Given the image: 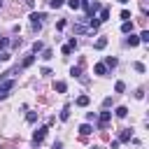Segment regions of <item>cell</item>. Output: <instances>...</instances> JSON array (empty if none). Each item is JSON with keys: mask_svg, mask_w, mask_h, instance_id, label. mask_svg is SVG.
<instances>
[{"mask_svg": "<svg viewBox=\"0 0 149 149\" xmlns=\"http://www.w3.org/2000/svg\"><path fill=\"white\" fill-rule=\"evenodd\" d=\"M42 19H44L42 12H37V14L30 16V26H33V30H40V28H42Z\"/></svg>", "mask_w": 149, "mask_h": 149, "instance_id": "obj_1", "label": "cell"}, {"mask_svg": "<svg viewBox=\"0 0 149 149\" xmlns=\"http://www.w3.org/2000/svg\"><path fill=\"white\" fill-rule=\"evenodd\" d=\"M14 84H16L14 79H7V81H2V84H0V98H5V95H7V93L14 88Z\"/></svg>", "mask_w": 149, "mask_h": 149, "instance_id": "obj_2", "label": "cell"}, {"mask_svg": "<svg viewBox=\"0 0 149 149\" xmlns=\"http://www.w3.org/2000/svg\"><path fill=\"white\" fill-rule=\"evenodd\" d=\"M44 137H47V128H37V130L33 133V142H35V144H40Z\"/></svg>", "mask_w": 149, "mask_h": 149, "instance_id": "obj_3", "label": "cell"}, {"mask_svg": "<svg viewBox=\"0 0 149 149\" xmlns=\"http://www.w3.org/2000/svg\"><path fill=\"white\" fill-rule=\"evenodd\" d=\"M130 137H133V130H130V128H123V130L119 133V142H128Z\"/></svg>", "mask_w": 149, "mask_h": 149, "instance_id": "obj_4", "label": "cell"}, {"mask_svg": "<svg viewBox=\"0 0 149 149\" xmlns=\"http://www.w3.org/2000/svg\"><path fill=\"white\" fill-rule=\"evenodd\" d=\"M112 119V112H100V128H105Z\"/></svg>", "mask_w": 149, "mask_h": 149, "instance_id": "obj_5", "label": "cell"}, {"mask_svg": "<svg viewBox=\"0 0 149 149\" xmlns=\"http://www.w3.org/2000/svg\"><path fill=\"white\" fill-rule=\"evenodd\" d=\"M105 47H107V37H98V40L93 42V49H98V51L105 49Z\"/></svg>", "mask_w": 149, "mask_h": 149, "instance_id": "obj_6", "label": "cell"}, {"mask_svg": "<svg viewBox=\"0 0 149 149\" xmlns=\"http://www.w3.org/2000/svg\"><path fill=\"white\" fill-rule=\"evenodd\" d=\"M54 91L65 93V91H68V84H65V81H54Z\"/></svg>", "mask_w": 149, "mask_h": 149, "instance_id": "obj_7", "label": "cell"}, {"mask_svg": "<svg viewBox=\"0 0 149 149\" xmlns=\"http://www.w3.org/2000/svg\"><path fill=\"white\" fill-rule=\"evenodd\" d=\"M98 26H100V19H98L95 14H93V16H88V28H93V30H95Z\"/></svg>", "mask_w": 149, "mask_h": 149, "instance_id": "obj_8", "label": "cell"}, {"mask_svg": "<svg viewBox=\"0 0 149 149\" xmlns=\"http://www.w3.org/2000/svg\"><path fill=\"white\" fill-rule=\"evenodd\" d=\"M79 133H81V135L86 137V135H91V133H93V128H91L88 123H81V126H79Z\"/></svg>", "mask_w": 149, "mask_h": 149, "instance_id": "obj_9", "label": "cell"}, {"mask_svg": "<svg viewBox=\"0 0 149 149\" xmlns=\"http://www.w3.org/2000/svg\"><path fill=\"white\" fill-rule=\"evenodd\" d=\"M93 72H95V74H107V68H105V63H98V65L93 68Z\"/></svg>", "mask_w": 149, "mask_h": 149, "instance_id": "obj_10", "label": "cell"}, {"mask_svg": "<svg viewBox=\"0 0 149 149\" xmlns=\"http://www.w3.org/2000/svg\"><path fill=\"white\" fill-rule=\"evenodd\" d=\"M68 119H70V105H65L61 109V121H68Z\"/></svg>", "mask_w": 149, "mask_h": 149, "instance_id": "obj_11", "label": "cell"}, {"mask_svg": "<svg viewBox=\"0 0 149 149\" xmlns=\"http://www.w3.org/2000/svg\"><path fill=\"white\" fill-rule=\"evenodd\" d=\"M98 19H100V21H107V19H109V9H107V7H100V16H98Z\"/></svg>", "mask_w": 149, "mask_h": 149, "instance_id": "obj_12", "label": "cell"}, {"mask_svg": "<svg viewBox=\"0 0 149 149\" xmlns=\"http://www.w3.org/2000/svg\"><path fill=\"white\" fill-rule=\"evenodd\" d=\"M33 63H35V56H26V58H23V63H21V68H30Z\"/></svg>", "mask_w": 149, "mask_h": 149, "instance_id": "obj_13", "label": "cell"}, {"mask_svg": "<svg viewBox=\"0 0 149 149\" xmlns=\"http://www.w3.org/2000/svg\"><path fill=\"white\" fill-rule=\"evenodd\" d=\"M116 63H119V61H116V58H112V56H107V58H105V68H116Z\"/></svg>", "mask_w": 149, "mask_h": 149, "instance_id": "obj_14", "label": "cell"}, {"mask_svg": "<svg viewBox=\"0 0 149 149\" xmlns=\"http://www.w3.org/2000/svg\"><path fill=\"white\" fill-rule=\"evenodd\" d=\"M77 105H79V107H86V105H88V95H79V98H77Z\"/></svg>", "mask_w": 149, "mask_h": 149, "instance_id": "obj_15", "label": "cell"}, {"mask_svg": "<svg viewBox=\"0 0 149 149\" xmlns=\"http://www.w3.org/2000/svg\"><path fill=\"white\" fill-rule=\"evenodd\" d=\"M126 114H128V107H123V105H121V107H116V116H119V119H123Z\"/></svg>", "mask_w": 149, "mask_h": 149, "instance_id": "obj_16", "label": "cell"}, {"mask_svg": "<svg viewBox=\"0 0 149 149\" xmlns=\"http://www.w3.org/2000/svg\"><path fill=\"white\" fill-rule=\"evenodd\" d=\"M63 2L65 0H49V7L51 9H58V7H63Z\"/></svg>", "mask_w": 149, "mask_h": 149, "instance_id": "obj_17", "label": "cell"}, {"mask_svg": "<svg viewBox=\"0 0 149 149\" xmlns=\"http://www.w3.org/2000/svg\"><path fill=\"white\" fill-rule=\"evenodd\" d=\"M137 44H140V37L130 35V37H128V47H137Z\"/></svg>", "mask_w": 149, "mask_h": 149, "instance_id": "obj_18", "label": "cell"}, {"mask_svg": "<svg viewBox=\"0 0 149 149\" xmlns=\"http://www.w3.org/2000/svg\"><path fill=\"white\" fill-rule=\"evenodd\" d=\"M70 74H72V77H79V74H81V68H79V65H72V68H70Z\"/></svg>", "mask_w": 149, "mask_h": 149, "instance_id": "obj_19", "label": "cell"}, {"mask_svg": "<svg viewBox=\"0 0 149 149\" xmlns=\"http://www.w3.org/2000/svg\"><path fill=\"white\" fill-rule=\"evenodd\" d=\"M114 91H116V93H123V91H126V84H123V81H116V84H114Z\"/></svg>", "mask_w": 149, "mask_h": 149, "instance_id": "obj_20", "label": "cell"}, {"mask_svg": "<svg viewBox=\"0 0 149 149\" xmlns=\"http://www.w3.org/2000/svg\"><path fill=\"white\" fill-rule=\"evenodd\" d=\"M79 5H81V0H68V7L70 9H79Z\"/></svg>", "mask_w": 149, "mask_h": 149, "instance_id": "obj_21", "label": "cell"}, {"mask_svg": "<svg viewBox=\"0 0 149 149\" xmlns=\"http://www.w3.org/2000/svg\"><path fill=\"white\" fill-rule=\"evenodd\" d=\"M121 30H123V33H130V30H133V23H130V21H123Z\"/></svg>", "mask_w": 149, "mask_h": 149, "instance_id": "obj_22", "label": "cell"}, {"mask_svg": "<svg viewBox=\"0 0 149 149\" xmlns=\"http://www.w3.org/2000/svg\"><path fill=\"white\" fill-rule=\"evenodd\" d=\"M51 56H54V51H51V49H42V58H44V61H49Z\"/></svg>", "mask_w": 149, "mask_h": 149, "instance_id": "obj_23", "label": "cell"}, {"mask_svg": "<svg viewBox=\"0 0 149 149\" xmlns=\"http://www.w3.org/2000/svg\"><path fill=\"white\" fill-rule=\"evenodd\" d=\"M140 42H149V30H142L140 33Z\"/></svg>", "mask_w": 149, "mask_h": 149, "instance_id": "obj_24", "label": "cell"}, {"mask_svg": "<svg viewBox=\"0 0 149 149\" xmlns=\"http://www.w3.org/2000/svg\"><path fill=\"white\" fill-rule=\"evenodd\" d=\"M121 19H123V21H130V12H128V9H121Z\"/></svg>", "mask_w": 149, "mask_h": 149, "instance_id": "obj_25", "label": "cell"}, {"mask_svg": "<svg viewBox=\"0 0 149 149\" xmlns=\"http://www.w3.org/2000/svg\"><path fill=\"white\" fill-rule=\"evenodd\" d=\"M42 49H44V44H42V42H35V44H33V51H35V54H37V51H42Z\"/></svg>", "mask_w": 149, "mask_h": 149, "instance_id": "obj_26", "label": "cell"}, {"mask_svg": "<svg viewBox=\"0 0 149 149\" xmlns=\"http://www.w3.org/2000/svg\"><path fill=\"white\" fill-rule=\"evenodd\" d=\"M26 119H28V123H35V121H37V114H35V112H30Z\"/></svg>", "mask_w": 149, "mask_h": 149, "instance_id": "obj_27", "label": "cell"}, {"mask_svg": "<svg viewBox=\"0 0 149 149\" xmlns=\"http://www.w3.org/2000/svg\"><path fill=\"white\" fill-rule=\"evenodd\" d=\"M74 33H77V35H81V33H86V28H84V26H74Z\"/></svg>", "mask_w": 149, "mask_h": 149, "instance_id": "obj_28", "label": "cell"}, {"mask_svg": "<svg viewBox=\"0 0 149 149\" xmlns=\"http://www.w3.org/2000/svg\"><path fill=\"white\" fill-rule=\"evenodd\" d=\"M133 68H135L137 72H144V65H142V63H133Z\"/></svg>", "mask_w": 149, "mask_h": 149, "instance_id": "obj_29", "label": "cell"}, {"mask_svg": "<svg viewBox=\"0 0 149 149\" xmlns=\"http://www.w3.org/2000/svg\"><path fill=\"white\" fill-rule=\"evenodd\" d=\"M7 44H9V40H7V37H0V49H5Z\"/></svg>", "mask_w": 149, "mask_h": 149, "instance_id": "obj_30", "label": "cell"}, {"mask_svg": "<svg viewBox=\"0 0 149 149\" xmlns=\"http://www.w3.org/2000/svg\"><path fill=\"white\" fill-rule=\"evenodd\" d=\"M68 47H70V49H77V40H74V37H72V40H70V42H68Z\"/></svg>", "mask_w": 149, "mask_h": 149, "instance_id": "obj_31", "label": "cell"}, {"mask_svg": "<svg viewBox=\"0 0 149 149\" xmlns=\"http://www.w3.org/2000/svg\"><path fill=\"white\" fill-rule=\"evenodd\" d=\"M61 51H63V54H65V56H68V54H70V51H72V49H70V47H68V44H63V47H61Z\"/></svg>", "mask_w": 149, "mask_h": 149, "instance_id": "obj_32", "label": "cell"}, {"mask_svg": "<svg viewBox=\"0 0 149 149\" xmlns=\"http://www.w3.org/2000/svg\"><path fill=\"white\" fill-rule=\"evenodd\" d=\"M109 105H112V98H105V100H102V107H105V109H107V107H109Z\"/></svg>", "mask_w": 149, "mask_h": 149, "instance_id": "obj_33", "label": "cell"}, {"mask_svg": "<svg viewBox=\"0 0 149 149\" xmlns=\"http://www.w3.org/2000/svg\"><path fill=\"white\" fill-rule=\"evenodd\" d=\"M51 149H63V144H61V142H56V144H54Z\"/></svg>", "mask_w": 149, "mask_h": 149, "instance_id": "obj_34", "label": "cell"}, {"mask_svg": "<svg viewBox=\"0 0 149 149\" xmlns=\"http://www.w3.org/2000/svg\"><path fill=\"white\" fill-rule=\"evenodd\" d=\"M116 2H121V5H126V2H128V0H116Z\"/></svg>", "mask_w": 149, "mask_h": 149, "instance_id": "obj_35", "label": "cell"}]
</instances>
